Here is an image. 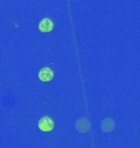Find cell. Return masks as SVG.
Listing matches in <instances>:
<instances>
[{
    "mask_svg": "<svg viewBox=\"0 0 140 148\" xmlns=\"http://www.w3.org/2000/svg\"><path fill=\"white\" fill-rule=\"evenodd\" d=\"M101 128L104 132H110L113 131L115 128V122L111 118H107L103 120L101 123Z\"/></svg>",
    "mask_w": 140,
    "mask_h": 148,
    "instance_id": "277c9868",
    "label": "cell"
},
{
    "mask_svg": "<svg viewBox=\"0 0 140 148\" xmlns=\"http://www.w3.org/2000/svg\"><path fill=\"white\" fill-rule=\"evenodd\" d=\"M53 22L49 18H44L39 23V29L42 32H50L53 29Z\"/></svg>",
    "mask_w": 140,
    "mask_h": 148,
    "instance_id": "7a4b0ae2",
    "label": "cell"
},
{
    "mask_svg": "<svg viewBox=\"0 0 140 148\" xmlns=\"http://www.w3.org/2000/svg\"><path fill=\"white\" fill-rule=\"evenodd\" d=\"M53 77V73L49 68H43L39 73V79L41 82H50Z\"/></svg>",
    "mask_w": 140,
    "mask_h": 148,
    "instance_id": "3957f363",
    "label": "cell"
},
{
    "mask_svg": "<svg viewBox=\"0 0 140 148\" xmlns=\"http://www.w3.org/2000/svg\"><path fill=\"white\" fill-rule=\"evenodd\" d=\"M75 128L80 132H86L89 129V123L86 119H80L76 122Z\"/></svg>",
    "mask_w": 140,
    "mask_h": 148,
    "instance_id": "5b68a950",
    "label": "cell"
},
{
    "mask_svg": "<svg viewBox=\"0 0 140 148\" xmlns=\"http://www.w3.org/2000/svg\"><path fill=\"white\" fill-rule=\"evenodd\" d=\"M39 127L43 132H50L54 127V123L49 117H43L39 121Z\"/></svg>",
    "mask_w": 140,
    "mask_h": 148,
    "instance_id": "6da1fadb",
    "label": "cell"
}]
</instances>
